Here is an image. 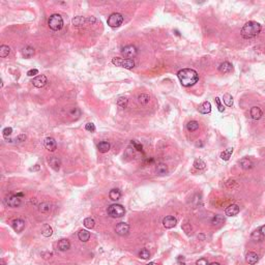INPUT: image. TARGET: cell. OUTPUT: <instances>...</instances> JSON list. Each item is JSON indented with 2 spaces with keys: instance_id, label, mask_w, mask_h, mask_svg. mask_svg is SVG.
<instances>
[{
  "instance_id": "1",
  "label": "cell",
  "mask_w": 265,
  "mask_h": 265,
  "mask_svg": "<svg viewBox=\"0 0 265 265\" xmlns=\"http://www.w3.org/2000/svg\"><path fill=\"white\" fill-rule=\"evenodd\" d=\"M177 77L181 85L184 87H190L195 85L199 80V75L195 69L182 68L177 73Z\"/></svg>"
},
{
  "instance_id": "2",
  "label": "cell",
  "mask_w": 265,
  "mask_h": 265,
  "mask_svg": "<svg viewBox=\"0 0 265 265\" xmlns=\"http://www.w3.org/2000/svg\"><path fill=\"white\" fill-rule=\"evenodd\" d=\"M261 31V25L255 21H250V22L245 23L243 27L241 28V36L245 40H250L253 37L257 36Z\"/></svg>"
},
{
  "instance_id": "3",
  "label": "cell",
  "mask_w": 265,
  "mask_h": 265,
  "mask_svg": "<svg viewBox=\"0 0 265 265\" xmlns=\"http://www.w3.org/2000/svg\"><path fill=\"white\" fill-rule=\"evenodd\" d=\"M48 25L54 31H58L63 27V19L58 14H53L50 16L49 20H48Z\"/></svg>"
},
{
  "instance_id": "4",
  "label": "cell",
  "mask_w": 265,
  "mask_h": 265,
  "mask_svg": "<svg viewBox=\"0 0 265 265\" xmlns=\"http://www.w3.org/2000/svg\"><path fill=\"white\" fill-rule=\"evenodd\" d=\"M125 213V209L120 204H112L108 207V214L111 218H122Z\"/></svg>"
},
{
  "instance_id": "5",
  "label": "cell",
  "mask_w": 265,
  "mask_h": 265,
  "mask_svg": "<svg viewBox=\"0 0 265 265\" xmlns=\"http://www.w3.org/2000/svg\"><path fill=\"white\" fill-rule=\"evenodd\" d=\"M112 63L116 66L123 67L127 69H131L135 66V62L131 59H127V58H120V57H114L112 59Z\"/></svg>"
},
{
  "instance_id": "6",
  "label": "cell",
  "mask_w": 265,
  "mask_h": 265,
  "mask_svg": "<svg viewBox=\"0 0 265 265\" xmlns=\"http://www.w3.org/2000/svg\"><path fill=\"white\" fill-rule=\"evenodd\" d=\"M107 23H108V25H109L110 27L117 28L123 23V17H122V15L118 14V12H113V14H111L110 17L108 18Z\"/></svg>"
},
{
  "instance_id": "7",
  "label": "cell",
  "mask_w": 265,
  "mask_h": 265,
  "mask_svg": "<svg viewBox=\"0 0 265 265\" xmlns=\"http://www.w3.org/2000/svg\"><path fill=\"white\" fill-rule=\"evenodd\" d=\"M137 53H138L137 48L135 47V46H131V45L125 46V47L122 48V50H121V54L123 55L124 57H127V59H129V58L135 57L137 55Z\"/></svg>"
},
{
  "instance_id": "8",
  "label": "cell",
  "mask_w": 265,
  "mask_h": 265,
  "mask_svg": "<svg viewBox=\"0 0 265 265\" xmlns=\"http://www.w3.org/2000/svg\"><path fill=\"white\" fill-rule=\"evenodd\" d=\"M4 204L8 207H18L21 205V199L17 197L16 195L14 196H8L4 199Z\"/></svg>"
},
{
  "instance_id": "9",
  "label": "cell",
  "mask_w": 265,
  "mask_h": 265,
  "mask_svg": "<svg viewBox=\"0 0 265 265\" xmlns=\"http://www.w3.org/2000/svg\"><path fill=\"white\" fill-rule=\"evenodd\" d=\"M31 83H32L33 86L36 87V88H42V87L46 86V84L48 83V79L46 76H44V75H40V76L35 77L34 79L32 80Z\"/></svg>"
},
{
  "instance_id": "10",
  "label": "cell",
  "mask_w": 265,
  "mask_h": 265,
  "mask_svg": "<svg viewBox=\"0 0 265 265\" xmlns=\"http://www.w3.org/2000/svg\"><path fill=\"white\" fill-rule=\"evenodd\" d=\"M115 232L118 234V235H127L129 232V226L127 223H119L116 225V228H115Z\"/></svg>"
},
{
  "instance_id": "11",
  "label": "cell",
  "mask_w": 265,
  "mask_h": 265,
  "mask_svg": "<svg viewBox=\"0 0 265 265\" xmlns=\"http://www.w3.org/2000/svg\"><path fill=\"white\" fill-rule=\"evenodd\" d=\"M176 224H177V220L173 216H168L163 218V226L167 229L173 228L176 226Z\"/></svg>"
},
{
  "instance_id": "12",
  "label": "cell",
  "mask_w": 265,
  "mask_h": 265,
  "mask_svg": "<svg viewBox=\"0 0 265 265\" xmlns=\"http://www.w3.org/2000/svg\"><path fill=\"white\" fill-rule=\"evenodd\" d=\"M12 229L17 233H20L24 230L25 228V222L21 218H16L12 222Z\"/></svg>"
},
{
  "instance_id": "13",
  "label": "cell",
  "mask_w": 265,
  "mask_h": 265,
  "mask_svg": "<svg viewBox=\"0 0 265 265\" xmlns=\"http://www.w3.org/2000/svg\"><path fill=\"white\" fill-rule=\"evenodd\" d=\"M44 144H45L46 148H47L49 151H51V152L55 151L56 150V148H57V143H56V141H55V139L51 138V137L46 138L45 141H44Z\"/></svg>"
},
{
  "instance_id": "14",
  "label": "cell",
  "mask_w": 265,
  "mask_h": 265,
  "mask_svg": "<svg viewBox=\"0 0 265 265\" xmlns=\"http://www.w3.org/2000/svg\"><path fill=\"white\" fill-rule=\"evenodd\" d=\"M239 165H240V167L243 170H251V169L254 168V166H255L254 162L250 157H242L239 161Z\"/></svg>"
},
{
  "instance_id": "15",
  "label": "cell",
  "mask_w": 265,
  "mask_h": 265,
  "mask_svg": "<svg viewBox=\"0 0 265 265\" xmlns=\"http://www.w3.org/2000/svg\"><path fill=\"white\" fill-rule=\"evenodd\" d=\"M225 213L227 216H235L239 213V206L237 204H231L226 208Z\"/></svg>"
},
{
  "instance_id": "16",
  "label": "cell",
  "mask_w": 265,
  "mask_h": 265,
  "mask_svg": "<svg viewBox=\"0 0 265 265\" xmlns=\"http://www.w3.org/2000/svg\"><path fill=\"white\" fill-rule=\"evenodd\" d=\"M250 115L254 120H259L263 116V112L259 107H252L250 110Z\"/></svg>"
},
{
  "instance_id": "17",
  "label": "cell",
  "mask_w": 265,
  "mask_h": 265,
  "mask_svg": "<svg viewBox=\"0 0 265 265\" xmlns=\"http://www.w3.org/2000/svg\"><path fill=\"white\" fill-rule=\"evenodd\" d=\"M218 71H220V73H223V74H228V73L233 72V65L231 64L230 62L224 61V62H222L220 64V66H218Z\"/></svg>"
},
{
  "instance_id": "18",
  "label": "cell",
  "mask_w": 265,
  "mask_h": 265,
  "mask_svg": "<svg viewBox=\"0 0 265 265\" xmlns=\"http://www.w3.org/2000/svg\"><path fill=\"white\" fill-rule=\"evenodd\" d=\"M198 111L201 114H209L211 112V105L209 102H204L199 106Z\"/></svg>"
},
{
  "instance_id": "19",
  "label": "cell",
  "mask_w": 265,
  "mask_h": 265,
  "mask_svg": "<svg viewBox=\"0 0 265 265\" xmlns=\"http://www.w3.org/2000/svg\"><path fill=\"white\" fill-rule=\"evenodd\" d=\"M245 259H247V262L250 265H255L258 262V260H259V257L254 252H249L247 254V256H245Z\"/></svg>"
},
{
  "instance_id": "20",
  "label": "cell",
  "mask_w": 265,
  "mask_h": 265,
  "mask_svg": "<svg viewBox=\"0 0 265 265\" xmlns=\"http://www.w3.org/2000/svg\"><path fill=\"white\" fill-rule=\"evenodd\" d=\"M155 172L157 175H167L169 172V169H168V166H167L166 164L164 163H160L157 166H156V169H155Z\"/></svg>"
},
{
  "instance_id": "21",
  "label": "cell",
  "mask_w": 265,
  "mask_h": 265,
  "mask_svg": "<svg viewBox=\"0 0 265 265\" xmlns=\"http://www.w3.org/2000/svg\"><path fill=\"white\" fill-rule=\"evenodd\" d=\"M49 165L51 166V168L54 169L55 171H58L60 169V166H61V162H60V160L58 157L53 156V157H51L49 160Z\"/></svg>"
},
{
  "instance_id": "22",
  "label": "cell",
  "mask_w": 265,
  "mask_h": 265,
  "mask_svg": "<svg viewBox=\"0 0 265 265\" xmlns=\"http://www.w3.org/2000/svg\"><path fill=\"white\" fill-rule=\"evenodd\" d=\"M52 209V205L48 202H42L38 205V211L42 213H49Z\"/></svg>"
},
{
  "instance_id": "23",
  "label": "cell",
  "mask_w": 265,
  "mask_h": 265,
  "mask_svg": "<svg viewBox=\"0 0 265 265\" xmlns=\"http://www.w3.org/2000/svg\"><path fill=\"white\" fill-rule=\"evenodd\" d=\"M22 55H23V57H25V58H31L33 55H34V49H33L32 47H29V46L23 48Z\"/></svg>"
},
{
  "instance_id": "24",
  "label": "cell",
  "mask_w": 265,
  "mask_h": 265,
  "mask_svg": "<svg viewBox=\"0 0 265 265\" xmlns=\"http://www.w3.org/2000/svg\"><path fill=\"white\" fill-rule=\"evenodd\" d=\"M232 153H233V148L230 147V148H227L224 151H222L220 154V157L223 160V161H229L231 155H232Z\"/></svg>"
},
{
  "instance_id": "25",
  "label": "cell",
  "mask_w": 265,
  "mask_h": 265,
  "mask_svg": "<svg viewBox=\"0 0 265 265\" xmlns=\"http://www.w3.org/2000/svg\"><path fill=\"white\" fill-rule=\"evenodd\" d=\"M86 22H87V19H85V18L82 17V16H77V17H75L72 20L73 25H74V26H77V27L83 26Z\"/></svg>"
},
{
  "instance_id": "26",
  "label": "cell",
  "mask_w": 265,
  "mask_h": 265,
  "mask_svg": "<svg viewBox=\"0 0 265 265\" xmlns=\"http://www.w3.org/2000/svg\"><path fill=\"white\" fill-rule=\"evenodd\" d=\"M97 148H99V152H102V153H106V152H108V151L110 150V143L107 141H102L99 142V145H97Z\"/></svg>"
},
{
  "instance_id": "27",
  "label": "cell",
  "mask_w": 265,
  "mask_h": 265,
  "mask_svg": "<svg viewBox=\"0 0 265 265\" xmlns=\"http://www.w3.org/2000/svg\"><path fill=\"white\" fill-rule=\"evenodd\" d=\"M109 197L112 201H118L120 199V197H121V193H120V191H119L118 188H113V190L110 191Z\"/></svg>"
},
{
  "instance_id": "28",
  "label": "cell",
  "mask_w": 265,
  "mask_h": 265,
  "mask_svg": "<svg viewBox=\"0 0 265 265\" xmlns=\"http://www.w3.org/2000/svg\"><path fill=\"white\" fill-rule=\"evenodd\" d=\"M78 237H79V239L82 241V242H86V241L89 240L90 233L87 230H81L79 233H78Z\"/></svg>"
},
{
  "instance_id": "29",
  "label": "cell",
  "mask_w": 265,
  "mask_h": 265,
  "mask_svg": "<svg viewBox=\"0 0 265 265\" xmlns=\"http://www.w3.org/2000/svg\"><path fill=\"white\" fill-rule=\"evenodd\" d=\"M71 248V243L67 239H61V240L58 242V249L62 252H65V251L69 250Z\"/></svg>"
},
{
  "instance_id": "30",
  "label": "cell",
  "mask_w": 265,
  "mask_h": 265,
  "mask_svg": "<svg viewBox=\"0 0 265 265\" xmlns=\"http://www.w3.org/2000/svg\"><path fill=\"white\" fill-rule=\"evenodd\" d=\"M194 168L197 169V170H204V169L206 168L205 162H204L203 160L197 157V159H195V161H194Z\"/></svg>"
},
{
  "instance_id": "31",
  "label": "cell",
  "mask_w": 265,
  "mask_h": 265,
  "mask_svg": "<svg viewBox=\"0 0 265 265\" xmlns=\"http://www.w3.org/2000/svg\"><path fill=\"white\" fill-rule=\"evenodd\" d=\"M224 222H225V218H224L223 216H220V214H216V216H213L212 220H211V224H212L213 226L222 225Z\"/></svg>"
},
{
  "instance_id": "32",
  "label": "cell",
  "mask_w": 265,
  "mask_h": 265,
  "mask_svg": "<svg viewBox=\"0 0 265 265\" xmlns=\"http://www.w3.org/2000/svg\"><path fill=\"white\" fill-rule=\"evenodd\" d=\"M186 129H188V131H195L199 129V122L196 121V120H192V121L188 122L186 124Z\"/></svg>"
},
{
  "instance_id": "33",
  "label": "cell",
  "mask_w": 265,
  "mask_h": 265,
  "mask_svg": "<svg viewBox=\"0 0 265 265\" xmlns=\"http://www.w3.org/2000/svg\"><path fill=\"white\" fill-rule=\"evenodd\" d=\"M150 101V97L146 93H141L138 97V102L141 105H147Z\"/></svg>"
},
{
  "instance_id": "34",
  "label": "cell",
  "mask_w": 265,
  "mask_h": 265,
  "mask_svg": "<svg viewBox=\"0 0 265 265\" xmlns=\"http://www.w3.org/2000/svg\"><path fill=\"white\" fill-rule=\"evenodd\" d=\"M52 233H53V230H52V228L50 227V225H44L42 226V234L45 237H50V236L52 235Z\"/></svg>"
},
{
  "instance_id": "35",
  "label": "cell",
  "mask_w": 265,
  "mask_h": 265,
  "mask_svg": "<svg viewBox=\"0 0 265 265\" xmlns=\"http://www.w3.org/2000/svg\"><path fill=\"white\" fill-rule=\"evenodd\" d=\"M10 53V48L6 45H2L0 47V57L5 58L6 56H8V54Z\"/></svg>"
},
{
  "instance_id": "36",
  "label": "cell",
  "mask_w": 265,
  "mask_h": 265,
  "mask_svg": "<svg viewBox=\"0 0 265 265\" xmlns=\"http://www.w3.org/2000/svg\"><path fill=\"white\" fill-rule=\"evenodd\" d=\"M223 102H224V104H225L227 107H232L233 106V97H232V95H231V94H229V93L224 94Z\"/></svg>"
},
{
  "instance_id": "37",
  "label": "cell",
  "mask_w": 265,
  "mask_h": 265,
  "mask_svg": "<svg viewBox=\"0 0 265 265\" xmlns=\"http://www.w3.org/2000/svg\"><path fill=\"white\" fill-rule=\"evenodd\" d=\"M127 104H129V99L127 97H121L117 99V106L120 107V108H127Z\"/></svg>"
},
{
  "instance_id": "38",
  "label": "cell",
  "mask_w": 265,
  "mask_h": 265,
  "mask_svg": "<svg viewBox=\"0 0 265 265\" xmlns=\"http://www.w3.org/2000/svg\"><path fill=\"white\" fill-rule=\"evenodd\" d=\"M83 224H84V226L86 227L87 229H92L94 227V225H95V222H94L93 218H85V220H84Z\"/></svg>"
},
{
  "instance_id": "39",
  "label": "cell",
  "mask_w": 265,
  "mask_h": 265,
  "mask_svg": "<svg viewBox=\"0 0 265 265\" xmlns=\"http://www.w3.org/2000/svg\"><path fill=\"white\" fill-rule=\"evenodd\" d=\"M262 237H263L262 233L260 232V230H259V229H258V230H256V231H254V232L252 233V239H253V240L259 241V240H261V239H262Z\"/></svg>"
},
{
  "instance_id": "40",
  "label": "cell",
  "mask_w": 265,
  "mask_h": 265,
  "mask_svg": "<svg viewBox=\"0 0 265 265\" xmlns=\"http://www.w3.org/2000/svg\"><path fill=\"white\" fill-rule=\"evenodd\" d=\"M182 229H184V231L188 234V235H191L192 234V226L188 220H186V223L182 225Z\"/></svg>"
},
{
  "instance_id": "41",
  "label": "cell",
  "mask_w": 265,
  "mask_h": 265,
  "mask_svg": "<svg viewBox=\"0 0 265 265\" xmlns=\"http://www.w3.org/2000/svg\"><path fill=\"white\" fill-rule=\"evenodd\" d=\"M139 256H140V258H141V259H144V260H146V259H149V257H150V253H149V251H148V250H146V249H144V250H142L141 252H140Z\"/></svg>"
},
{
  "instance_id": "42",
  "label": "cell",
  "mask_w": 265,
  "mask_h": 265,
  "mask_svg": "<svg viewBox=\"0 0 265 265\" xmlns=\"http://www.w3.org/2000/svg\"><path fill=\"white\" fill-rule=\"evenodd\" d=\"M131 144L134 146V149H136V150L138 151H142V149H143V146H142L141 143H138L137 141H135V140H133V141L131 142Z\"/></svg>"
},
{
  "instance_id": "43",
  "label": "cell",
  "mask_w": 265,
  "mask_h": 265,
  "mask_svg": "<svg viewBox=\"0 0 265 265\" xmlns=\"http://www.w3.org/2000/svg\"><path fill=\"white\" fill-rule=\"evenodd\" d=\"M26 135L25 134H20L18 137H16V139H15V141L17 142V143H22V142H24L25 140H26Z\"/></svg>"
},
{
  "instance_id": "44",
  "label": "cell",
  "mask_w": 265,
  "mask_h": 265,
  "mask_svg": "<svg viewBox=\"0 0 265 265\" xmlns=\"http://www.w3.org/2000/svg\"><path fill=\"white\" fill-rule=\"evenodd\" d=\"M38 75V71L36 68H32V69H29L27 72V76L28 77H37Z\"/></svg>"
},
{
  "instance_id": "45",
  "label": "cell",
  "mask_w": 265,
  "mask_h": 265,
  "mask_svg": "<svg viewBox=\"0 0 265 265\" xmlns=\"http://www.w3.org/2000/svg\"><path fill=\"white\" fill-rule=\"evenodd\" d=\"M214 102H216V106H218V109L220 112H224V110H225V108H224V106L222 105V103H220V99H218V97H216V99H214Z\"/></svg>"
},
{
  "instance_id": "46",
  "label": "cell",
  "mask_w": 265,
  "mask_h": 265,
  "mask_svg": "<svg viewBox=\"0 0 265 265\" xmlns=\"http://www.w3.org/2000/svg\"><path fill=\"white\" fill-rule=\"evenodd\" d=\"M85 129H86V131H91V133H92V131H95V125H94L92 122H88V123L85 125Z\"/></svg>"
},
{
  "instance_id": "47",
  "label": "cell",
  "mask_w": 265,
  "mask_h": 265,
  "mask_svg": "<svg viewBox=\"0 0 265 265\" xmlns=\"http://www.w3.org/2000/svg\"><path fill=\"white\" fill-rule=\"evenodd\" d=\"M2 133H3V136H4L5 138H6V137H10L12 133V127H5V129L2 131Z\"/></svg>"
},
{
  "instance_id": "48",
  "label": "cell",
  "mask_w": 265,
  "mask_h": 265,
  "mask_svg": "<svg viewBox=\"0 0 265 265\" xmlns=\"http://www.w3.org/2000/svg\"><path fill=\"white\" fill-rule=\"evenodd\" d=\"M196 264L197 265H208V262H207V260H205V259H199V260L197 261Z\"/></svg>"
},
{
  "instance_id": "49",
  "label": "cell",
  "mask_w": 265,
  "mask_h": 265,
  "mask_svg": "<svg viewBox=\"0 0 265 265\" xmlns=\"http://www.w3.org/2000/svg\"><path fill=\"white\" fill-rule=\"evenodd\" d=\"M40 169V165H34V167H32V168H30V171H38Z\"/></svg>"
},
{
  "instance_id": "50",
  "label": "cell",
  "mask_w": 265,
  "mask_h": 265,
  "mask_svg": "<svg viewBox=\"0 0 265 265\" xmlns=\"http://www.w3.org/2000/svg\"><path fill=\"white\" fill-rule=\"evenodd\" d=\"M95 21H97V20H95V18H94V17H90V18H88V19H87V22L91 23V24H94V23H95Z\"/></svg>"
},
{
  "instance_id": "51",
  "label": "cell",
  "mask_w": 265,
  "mask_h": 265,
  "mask_svg": "<svg viewBox=\"0 0 265 265\" xmlns=\"http://www.w3.org/2000/svg\"><path fill=\"white\" fill-rule=\"evenodd\" d=\"M259 230H260V232L262 233V235L265 236V225H263L262 227H260V228H259Z\"/></svg>"
},
{
  "instance_id": "52",
  "label": "cell",
  "mask_w": 265,
  "mask_h": 265,
  "mask_svg": "<svg viewBox=\"0 0 265 265\" xmlns=\"http://www.w3.org/2000/svg\"><path fill=\"white\" fill-rule=\"evenodd\" d=\"M196 146H197V147H202V146H203V143H202V142H201L200 140H199V141L196 143Z\"/></svg>"
},
{
  "instance_id": "53",
  "label": "cell",
  "mask_w": 265,
  "mask_h": 265,
  "mask_svg": "<svg viewBox=\"0 0 265 265\" xmlns=\"http://www.w3.org/2000/svg\"><path fill=\"white\" fill-rule=\"evenodd\" d=\"M16 196L20 198V197H23V196H24V194H23V193H18V194H16Z\"/></svg>"
},
{
  "instance_id": "54",
  "label": "cell",
  "mask_w": 265,
  "mask_h": 265,
  "mask_svg": "<svg viewBox=\"0 0 265 265\" xmlns=\"http://www.w3.org/2000/svg\"><path fill=\"white\" fill-rule=\"evenodd\" d=\"M146 265H159L157 263H155V262H149L148 264H146Z\"/></svg>"
},
{
  "instance_id": "55",
  "label": "cell",
  "mask_w": 265,
  "mask_h": 265,
  "mask_svg": "<svg viewBox=\"0 0 265 265\" xmlns=\"http://www.w3.org/2000/svg\"><path fill=\"white\" fill-rule=\"evenodd\" d=\"M210 265H220V263H218V262H213V263H211Z\"/></svg>"
},
{
  "instance_id": "56",
  "label": "cell",
  "mask_w": 265,
  "mask_h": 265,
  "mask_svg": "<svg viewBox=\"0 0 265 265\" xmlns=\"http://www.w3.org/2000/svg\"><path fill=\"white\" fill-rule=\"evenodd\" d=\"M1 264L4 265V261H3V260H1Z\"/></svg>"
}]
</instances>
